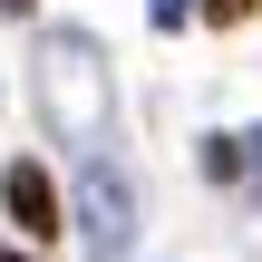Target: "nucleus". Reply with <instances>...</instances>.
<instances>
[{
    "label": "nucleus",
    "mask_w": 262,
    "mask_h": 262,
    "mask_svg": "<svg viewBox=\"0 0 262 262\" xmlns=\"http://www.w3.org/2000/svg\"><path fill=\"white\" fill-rule=\"evenodd\" d=\"M194 10H204V0H146V19H156V29H185Z\"/></svg>",
    "instance_id": "nucleus-5"
},
{
    "label": "nucleus",
    "mask_w": 262,
    "mask_h": 262,
    "mask_svg": "<svg viewBox=\"0 0 262 262\" xmlns=\"http://www.w3.org/2000/svg\"><path fill=\"white\" fill-rule=\"evenodd\" d=\"M204 175L214 185H253L262 175V136L243 126V136H204Z\"/></svg>",
    "instance_id": "nucleus-4"
},
{
    "label": "nucleus",
    "mask_w": 262,
    "mask_h": 262,
    "mask_svg": "<svg viewBox=\"0 0 262 262\" xmlns=\"http://www.w3.org/2000/svg\"><path fill=\"white\" fill-rule=\"evenodd\" d=\"M49 117L68 136H97V117H107V68L78 29H49Z\"/></svg>",
    "instance_id": "nucleus-1"
},
{
    "label": "nucleus",
    "mask_w": 262,
    "mask_h": 262,
    "mask_svg": "<svg viewBox=\"0 0 262 262\" xmlns=\"http://www.w3.org/2000/svg\"><path fill=\"white\" fill-rule=\"evenodd\" d=\"M78 233H88L97 262H126V243H136V185H126V165H107V156L78 165Z\"/></svg>",
    "instance_id": "nucleus-2"
},
{
    "label": "nucleus",
    "mask_w": 262,
    "mask_h": 262,
    "mask_svg": "<svg viewBox=\"0 0 262 262\" xmlns=\"http://www.w3.org/2000/svg\"><path fill=\"white\" fill-rule=\"evenodd\" d=\"M0 204H10V224H19L29 243H49V233L68 224V214H58V185H49V165H29V156L0 175Z\"/></svg>",
    "instance_id": "nucleus-3"
},
{
    "label": "nucleus",
    "mask_w": 262,
    "mask_h": 262,
    "mask_svg": "<svg viewBox=\"0 0 262 262\" xmlns=\"http://www.w3.org/2000/svg\"><path fill=\"white\" fill-rule=\"evenodd\" d=\"M262 0H204V19H253Z\"/></svg>",
    "instance_id": "nucleus-6"
},
{
    "label": "nucleus",
    "mask_w": 262,
    "mask_h": 262,
    "mask_svg": "<svg viewBox=\"0 0 262 262\" xmlns=\"http://www.w3.org/2000/svg\"><path fill=\"white\" fill-rule=\"evenodd\" d=\"M0 19H29V0H0Z\"/></svg>",
    "instance_id": "nucleus-7"
},
{
    "label": "nucleus",
    "mask_w": 262,
    "mask_h": 262,
    "mask_svg": "<svg viewBox=\"0 0 262 262\" xmlns=\"http://www.w3.org/2000/svg\"><path fill=\"white\" fill-rule=\"evenodd\" d=\"M0 262H39V253H10V243H0Z\"/></svg>",
    "instance_id": "nucleus-8"
}]
</instances>
